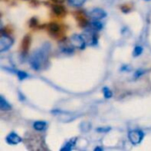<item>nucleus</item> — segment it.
Here are the masks:
<instances>
[{
  "label": "nucleus",
  "mask_w": 151,
  "mask_h": 151,
  "mask_svg": "<svg viewBox=\"0 0 151 151\" xmlns=\"http://www.w3.org/2000/svg\"><path fill=\"white\" fill-rule=\"evenodd\" d=\"M50 51V45L49 43H46L31 54L29 58V63L34 70L38 71L47 65Z\"/></svg>",
  "instance_id": "nucleus-1"
},
{
  "label": "nucleus",
  "mask_w": 151,
  "mask_h": 151,
  "mask_svg": "<svg viewBox=\"0 0 151 151\" xmlns=\"http://www.w3.org/2000/svg\"><path fill=\"white\" fill-rule=\"evenodd\" d=\"M143 136H144V134L141 130H132L128 134L129 141L134 145L140 144L142 142V139H143Z\"/></svg>",
  "instance_id": "nucleus-2"
},
{
  "label": "nucleus",
  "mask_w": 151,
  "mask_h": 151,
  "mask_svg": "<svg viewBox=\"0 0 151 151\" xmlns=\"http://www.w3.org/2000/svg\"><path fill=\"white\" fill-rule=\"evenodd\" d=\"M70 41L74 48H77L79 50H83L86 46V40L84 39L83 35H73L70 38Z\"/></svg>",
  "instance_id": "nucleus-3"
},
{
  "label": "nucleus",
  "mask_w": 151,
  "mask_h": 151,
  "mask_svg": "<svg viewBox=\"0 0 151 151\" xmlns=\"http://www.w3.org/2000/svg\"><path fill=\"white\" fill-rule=\"evenodd\" d=\"M13 43V39L8 35H3L0 38V52L9 50Z\"/></svg>",
  "instance_id": "nucleus-4"
},
{
  "label": "nucleus",
  "mask_w": 151,
  "mask_h": 151,
  "mask_svg": "<svg viewBox=\"0 0 151 151\" xmlns=\"http://www.w3.org/2000/svg\"><path fill=\"white\" fill-rule=\"evenodd\" d=\"M94 30H95L94 28L87 29L83 35L84 39L86 40V42L89 43L90 45L96 44V42H97V35L94 32Z\"/></svg>",
  "instance_id": "nucleus-5"
},
{
  "label": "nucleus",
  "mask_w": 151,
  "mask_h": 151,
  "mask_svg": "<svg viewBox=\"0 0 151 151\" xmlns=\"http://www.w3.org/2000/svg\"><path fill=\"white\" fill-rule=\"evenodd\" d=\"M106 15L107 13L103 9H100V8H96L89 12V17H91L94 20L102 19L104 17H106Z\"/></svg>",
  "instance_id": "nucleus-6"
},
{
  "label": "nucleus",
  "mask_w": 151,
  "mask_h": 151,
  "mask_svg": "<svg viewBox=\"0 0 151 151\" xmlns=\"http://www.w3.org/2000/svg\"><path fill=\"white\" fill-rule=\"evenodd\" d=\"M59 47L61 49V50L65 53H73V50H74V47L73 46L70 39L69 40H63L60 43H59Z\"/></svg>",
  "instance_id": "nucleus-7"
},
{
  "label": "nucleus",
  "mask_w": 151,
  "mask_h": 151,
  "mask_svg": "<svg viewBox=\"0 0 151 151\" xmlns=\"http://www.w3.org/2000/svg\"><path fill=\"white\" fill-rule=\"evenodd\" d=\"M5 140H6L7 143L10 144V145H16V144H18V143H19V142H22L21 137H19V136L17 134H15V133H10V134L7 135V137H6Z\"/></svg>",
  "instance_id": "nucleus-8"
},
{
  "label": "nucleus",
  "mask_w": 151,
  "mask_h": 151,
  "mask_svg": "<svg viewBox=\"0 0 151 151\" xmlns=\"http://www.w3.org/2000/svg\"><path fill=\"white\" fill-rule=\"evenodd\" d=\"M55 112H56V115L59 118V119L63 122H69L70 120L73 119V118H72V114L69 112L59 111H57Z\"/></svg>",
  "instance_id": "nucleus-9"
},
{
  "label": "nucleus",
  "mask_w": 151,
  "mask_h": 151,
  "mask_svg": "<svg viewBox=\"0 0 151 151\" xmlns=\"http://www.w3.org/2000/svg\"><path fill=\"white\" fill-rule=\"evenodd\" d=\"M52 11H53V12L55 13V15H57V16H58V17H63V16H65V12H66V11H65V7H63L62 5H54L53 7H52Z\"/></svg>",
  "instance_id": "nucleus-10"
},
{
  "label": "nucleus",
  "mask_w": 151,
  "mask_h": 151,
  "mask_svg": "<svg viewBox=\"0 0 151 151\" xmlns=\"http://www.w3.org/2000/svg\"><path fill=\"white\" fill-rule=\"evenodd\" d=\"M29 45H30V36L27 35L24 37V39L22 41V44H21V49L24 53L27 52V50L29 49Z\"/></svg>",
  "instance_id": "nucleus-11"
},
{
  "label": "nucleus",
  "mask_w": 151,
  "mask_h": 151,
  "mask_svg": "<svg viewBox=\"0 0 151 151\" xmlns=\"http://www.w3.org/2000/svg\"><path fill=\"white\" fill-rule=\"evenodd\" d=\"M0 109L2 111H10L12 109V106L7 103L3 96L0 97Z\"/></svg>",
  "instance_id": "nucleus-12"
},
{
  "label": "nucleus",
  "mask_w": 151,
  "mask_h": 151,
  "mask_svg": "<svg viewBox=\"0 0 151 151\" xmlns=\"http://www.w3.org/2000/svg\"><path fill=\"white\" fill-rule=\"evenodd\" d=\"M48 30L51 35H55L58 33V31L60 30V27L58 23H50L48 26Z\"/></svg>",
  "instance_id": "nucleus-13"
},
{
  "label": "nucleus",
  "mask_w": 151,
  "mask_h": 151,
  "mask_svg": "<svg viewBox=\"0 0 151 151\" xmlns=\"http://www.w3.org/2000/svg\"><path fill=\"white\" fill-rule=\"evenodd\" d=\"M47 127V124L44 121H36L34 123V128L36 131H43Z\"/></svg>",
  "instance_id": "nucleus-14"
},
{
  "label": "nucleus",
  "mask_w": 151,
  "mask_h": 151,
  "mask_svg": "<svg viewBox=\"0 0 151 151\" xmlns=\"http://www.w3.org/2000/svg\"><path fill=\"white\" fill-rule=\"evenodd\" d=\"M75 142H76V138L68 141V142L65 144V146L61 149V150H71L73 148V146L75 145Z\"/></svg>",
  "instance_id": "nucleus-15"
},
{
  "label": "nucleus",
  "mask_w": 151,
  "mask_h": 151,
  "mask_svg": "<svg viewBox=\"0 0 151 151\" xmlns=\"http://www.w3.org/2000/svg\"><path fill=\"white\" fill-rule=\"evenodd\" d=\"M86 0H69V3L71 5L74 6V7H80L81 6Z\"/></svg>",
  "instance_id": "nucleus-16"
},
{
  "label": "nucleus",
  "mask_w": 151,
  "mask_h": 151,
  "mask_svg": "<svg viewBox=\"0 0 151 151\" xmlns=\"http://www.w3.org/2000/svg\"><path fill=\"white\" fill-rule=\"evenodd\" d=\"M91 26H92V28H94V29L96 30V31H99V30L103 27V25H102L101 22H99V20H95V21L91 24Z\"/></svg>",
  "instance_id": "nucleus-17"
},
{
  "label": "nucleus",
  "mask_w": 151,
  "mask_h": 151,
  "mask_svg": "<svg viewBox=\"0 0 151 151\" xmlns=\"http://www.w3.org/2000/svg\"><path fill=\"white\" fill-rule=\"evenodd\" d=\"M142 50H143V49L141 46H136L134 50V56H135V57L140 56L142 53Z\"/></svg>",
  "instance_id": "nucleus-18"
},
{
  "label": "nucleus",
  "mask_w": 151,
  "mask_h": 151,
  "mask_svg": "<svg viewBox=\"0 0 151 151\" xmlns=\"http://www.w3.org/2000/svg\"><path fill=\"white\" fill-rule=\"evenodd\" d=\"M17 74H18V77H19V79L20 81H22V80H24L25 78H27V77H28V75H27L26 73L20 72V71L17 72Z\"/></svg>",
  "instance_id": "nucleus-19"
},
{
  "label": "nucleus",
  "mask_w": 151,
  "mask_h": 151,
  "mask_svg": "<svg viewBox=\"0 0 151 151\" xmlns=\"http://www.w3.org/2000/svg\"><path fill=\"white\" fill-rule=\"evenodd\" d=\"M104 96L106 97V98H110V97H111V91L108 88H104Z\"/></svg>",
  "instance_id": "nucleus-20"
}]
</instances>
